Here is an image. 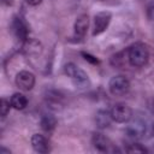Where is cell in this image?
Wrapping results in <instances>:
<instances>
[{
  "mask_svg": "<svg viewBox=\"0 0 154 154\" xmlns=\"http://www.w3.org/2000/svg\"><path fill=\"white\" fill-rule=\"evenodd\" d=\"M12 30H13L14 35H16L18 38H20V40H23V41H25V40L28 38V26H26L25 23L22 20V18L16 17V18L13 19V22H12Z\"/></svg>",
  "mask_w": 154,
  "mask_h": 154,
  "instance_id": "obj_10",
  "label": "cell"
},
{
  "mask_svg": "<svg viewBox=\"0 0 154 154\" xmlns=\"http://www.w3.org/2000/svg\"><path fill=\"white\" fill-rule=\"evenodd\" d=\"M31 147L35 152L37 153H41V154H45V153H48L49 152V142L48 140L41 135V134H34L31 136Z\"/></svg>",
  "mask_w": 154,
  "mask_h": 154,
  "instance_id": "obj_8",
  "label": "cell"
},
{
  "mask_svg": "<svg viewBox=\"0 0 154 154\" xmlns=\"http://www.w3.org/2000/svg\"><path fill=\"white\" fill-rule=\"evenodd\" d=\"M11 106L14 108V109H18V111H22L24 109L26 106H28V99L24 94L22 93H16L11 96Z\"/></svg>",
  "mask_w": 154,
  "mask_h": 154,
  "instance_id": "obj_12",
  "label": "cell"
},
{
  "mask_svg": "<svg viewBox=\"0 0 154 154\" xmlns=\"http://www.w3.org/2000/svg\"><path fill=\"white\" fill-rule=\"evenodd\" d=\"M81 54H82V57H83L87 61H89V63H91V64H99V59H96L94 55H91V54H89V53H85V52H82Z\"/></svg>",
  "mask_w": 154,
  "mask_h": 154,
  "instance_id": "obj_17",
  "label": "cell"
},
{
  "mask_svg": "<svg viewBox=\"0 0 154 154\" xmlns=\"http://www.w3.org/2000/svg\"><path fill=\"white\" fill-rule=\"evenodd\" d=\"M152 109H153V113H154V100H153V103H152Z\"/></svg>",
  "mask_w": 154,
  "mask_h": 154,
  "instance_id": "obj_20",
  "label": "cell"
},
{
  "mask_svg": "<svg viewBox=\"0 0 154 154\" xmlns=\"http://www.w3.org/2000/svg\"><path fill=\"white\" fill-rule=\"evenodd\" d=\"M25 1H26V4L30 5V6H37L38 4H41L42 0H25Z\"/></svg>",
  "mask_w": 154,
  "mask_h": 154,
  "instance_id": "obj_18",
  "label": "cell"
},
{
  "mask_svg": "<svg viewBox=\"0 0 154 154\" xmlns=\"http://www.w3.org/2000/svg\"><path fill=\"white\" fill-rule=\"evenodd\" d=\"M146 132V126L141 122H134L126 128V134L131 138H141Z\"/></svg>",
  "mask_w": 154,
  "mask_h": 154,
  "instance_id": "obj_11",
  "label": "cell"
},
{
  "mask_svg": "<svg viewBox=\"0 0 154 154\" xmlns=\"http://www.w3.org/2000/svg\"><path fill=\"white\" fill-rule=\"evenodd\" d=\"M149 51L147 46L142 42L134 43L128 51V60L134 67H142L148 63Z\"/></svg>",
  "mask_w": 154,
  "mask_h": 154,
  "instance_id": "obj_1",
  "label": "cell"
},
{
  "mask_svg": "<svg viewBox=\"0 0 154 154\" xmlns=\"http://www.w3.org/2000/svg\"><path fill=\"white\" fill-rule=\"evenodd\" d=\"M4 5H7V6H11L13 4V0H1Z\"/></svg>",
  "mask_w": 154,
  "mask_h": 154,
  "instance_id": "obj_19",
  "label": "cell"
},
{
  "mask_svg": "<svg viewBox=\"0 0 154 154\" xmlns=\"http://www.w3.org/2000/svg\"><path fill=\"white\" fill-rule=\"evenodd\" d=\"M57 126V119L52 114H45L41 118V128L46 132H51Z\"/></svg>",
  "mask_w": 154,
  "mask_h": 154,
  "instance_id": "obj_14",
  "label": "cell"
},
{
  "mask_svg": "<svg viewBox=\"0 0 154 154\" xmlns=\"http://www.w3.org/2000/svg\"><path fill=\"white\" fill-rule=\"evenodd\" d=\"M16 85L24 91H29L35 85V75L30 71H19L16 76Z\"/></svg>",
  "mask_w": 154,
  "mask_h": 154,
  "instance_id": "obj_6",
  "label": "cell"
},
{
  "mask_svg": "<svg viewBox=\"0 0 154 154\" xmlns=\"http://www.w3.org/2000/svg\"><path fill=\"white\" fill-rule=\"evenodd\" d=\"M111 117L116 123H128L132 118V111L125 103H116L111 109Z\"/></svg>",
  "mask_w": 154,
  "mask_h": 154,
  "instance_id": "obj_4",
  "label": "cell"
},
{
  "mask_svg": "<svg viewBox=\"0 0 154 154\" xmlns=\"http://www.w3.org/2000/svg\"><path fill=\"white\" fill-rule=\"evenodd\" d=\"M112 14L109 12L102 11L95 14L94 17V29H93V36H97L100 34H102L109 25Z\"/></svg>",
  "mask_w": 154,
  "mask_h": 154,
  "instance_id": "obj_7",
  "label": "cell"
},
{
  "mask_svg": "<svg viewBox=\"0 0 154 154\" xmlns=\"http://www.w3.org/2000/svg\"><path fill=\"white\" fill-rule=\"evenodd\" d=\"M88 26H89V17H88V14H85V13L79 14L75 20V25H73L75 34L78 37H83L87 34Z\"/></svg>",
  "mask_w": 154,
  "mask_h": 154,
  "instance_id": "obj_9",
  "label": "cell"
},
{
  "mask_svg": "<svg viewBox=\"0 0 154 154\" xmlns=\"http://www.w3.org/2000/svg\"><path fill=\"white\" fill-rule=\"evenodd\" d=\"M108 89L109 93L114 96H122L126 94L130 89V81L123 76V75H117L113 76L109 82H108Z\"/></svg>",
  "mask_w": 154,
  "mask_h": 154,
  "instance_id": "obj_3",
  "label": "cell"
},
{
  "mask_svg": "<svg viewBox=\"0 0 154 154\" xmlns=\"http://www.w3.org/2000/svg\"><path fill=\"white\" fill-rule=\"evenodd\" d=\"M91 143L94 146V148L101 153H114L117 152L118 149L113 146V143L106 137L103 136L102 134L100 132H96L93 135V138H91Z\"/></svg>",
  "mask_w": 154,
  "mask_h": 154,
  "instance_id": "obj_5",
  "label": "cell"
},
{
  "mask_svg": "<svg viewBox=\"0 0 154 154\" xmlns=\"http://www.w3.org/2000/svg\"><path fill=\"white\" fill-rule=\"evenodd\" d=\"M10 107H12V106H11V101H8V100H6L5 97H2V99H1V106H0V108H1V118H2V119L6 118V116L8 114Z\"/></svg>",
  "mask_w": 154,
  "mask_h": 154,
  "instance_id": "obj_16",
  "label": "cell"
},
{
  "mask_svg": "<svg viewBox=\"0 0 154 154\" xmlns=\"http://www.w3.org/2000/svg\"><path fill=\"white\" fill-rule=\"evenodd\" d=\"M64 72H65V75L67 77H70V79L73 82L76 88L83 89V88H88L89 87L90 81H89L88 75L82 69H79L76 64L67 63L64 66Z\"/></svg>",
  "mask_w": 154,
  "mask_h": 154,
  "instance_id": "obj_2",
  "label": "cell"
},
{
  "mask_svg": "<svg viewBox=\"0 0 154 154\" xmlns=\"http://www.w3.org/2000/svg\"><path fill=\"white\" fill-rule=\"evenodd\" d=\"M111 120H112L111 112L108 113L107 111H99V112L96 113L95 122H96V125H97L100 129L107 128V126L111 124Z\"/></svg>",
  "mask_w": 154,
  "mask_h": 154,
  "instance_id": "obj_13",
  "label": "cell"
},
{
  "mask_svg": "<svg viewBox=\"0 0 154 154\" xmlns=\"http://www.w3.org/2000/svg\"><path fill=\"white\" fill-rule=\"evenodd\" d=\"M125 152L128 153H147V148H144L143 146H141L140 143H132V144H129L126 148H125Z\"/></svg>",
  "mask_w": 154,
  "mask_h": 154,
  "instance_id": "obj_15",
  "label": "cell"
}]
</instances>
